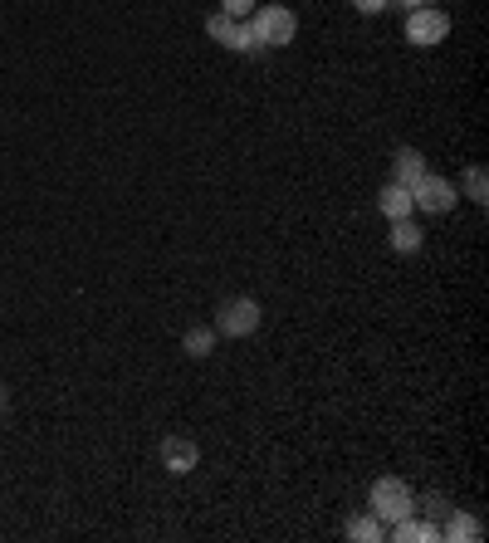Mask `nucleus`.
<instances>
[{
  "instance_id": "1a4fd4ad",
  "label": "nucleus",
  "mask_w": 489,
  "mask_h": 543,
  "mask_svg": "<svg viewBox=\"0 0 489 543\" xmlns=\"http://www.w3.org/2000/svg\"><path fill=\"white\" fill-rule=\"evenodd\" d=\"M421 177H426V157H421L416 147H397V157H392V181L411 191Z\"/></svg>"
},
{
  "instance_id": "a211bd4d",
  "label": "nucleus",
  "mask_w": 489,
  "mask_h": 543,
  "mask_svg": "<svg viewBox=\"0 0 489 543\" xmlns=\"http://www.w3.org/2000/svg\"><path fill=\"white\" fill-rule=\"evenodd\" d=\"M421 514H450V504H445V495L426 490V495H421Z\"/></svg>"
},
{
  "instance_id": "f3484780",
  "label": "nucleus",
  "mask_w": 489,
  "mask_h": 543,
  "mask_svg": "<svg viewBox=\"0 0 489 543\" xmlns=\"http://www.w3.org/2000/svg\"><path fill=\"white\" fill-rule=\"evenodd\" d=\"M255 5H260V0H221V10L230 15V20H250Z\"/></svg>"
},
{
  "instance_id": "423d86ee",
  "label": "nucleus",
  "mask_w": 489,
  "mask_h": 543,
  "mask_svg": "<svg viewBox=\"0 0 489 543\" xmlns=\"http://www.w3.org/2000/svg\"><path fill=\"white\" fill-rule=\"evenodd\" d=\"M387 539H397V543H441V524H431L426 514H421V519L406 514V519H397V524L387 529Z\"/></svg>"
},
{
  "instance_id": "4468645a",
  "label": "nucleus",
  "mask_w": 489,
  "mask_h": 543,
  "mask_svg": "<svg viewBox=\"0 0 489 543\" xmlns=\"http://www.w3.org/2000/svg\"><path fill=\"white\" fill-rule=\"evenodd\" d=\"M465 196L475 201V206H485L489 201V172L475 162V167H465Z\"/></svg>"
},
{
  "instance_id": "39448f33",
  "label": "nucleus",
  "mask_w": 489,
  "mask_h": 543,
  "mask_svg": "<svg viewBox=\"0 0 489 543\" xmlns=\"http://www.w3.org/2000/svg\"><path fill=\"white\" fill-rule=\"evenodd\" d=\"M445 35H450V15L436 10V5H421V10H406V40L416 49H431L441 45Z\"/></svg>"
},
{
  "instance_id": "aec40b11",
  "label": "nucleus",
  "mask_w": 489,
  "mask_h": 543,
  "mask_svg": "<svg viewBox=\"0 0 489 543\" xmlns=\"http://www.w3.org/2000/svg\"><path fill=\"white\" fill-rule=\"evenodd\" d=\"M392 5H401V10H421L426 0H392Z\"/></svg>"
},
{
  "instance_id": "0eeeda50",
  "label": "nucleus",
  "mask_w": 489,
  "mask_h": 543,
  "mask_svg": "<svg viewBox=\"0 0 489 543\" xmlns=\"http://www.w3.org/2000/svg\"><path fill=\"white\" fill-rule=\"evenodd\" d=\"M196 460H201L196 441H186V436H167V441H162V465H167L172 475H191Z\"/></svg>"
},
{
  "instance_id": "6e6552de",
  "label": "nucleus",
  "mask_w": 489,
  "mask_h": 543,
  "mask_svg": "<svg viewBox=\"0 0 489 543\" xmlns=\"http://www.w3.org/2000/svg\"><path fill=\"white\" fill-rule=\"evenodd\" d=\"M441 539H445V543H480V539H485V524H480L470 509H450V519H445Z\"/></svg>"
},
{
  "instance_id": "f03ea898",
  "label": "nucleus",
  "mask_w": 489,
  "mask_h": 543,
  "mask_svg": "<svg viewBox=\"0 0 489 543\" xmlns=\"http://www.w3.org/2000/svg\"><path fill=\"white\" fill-rule=\"evenodd\" d=\"M265 323V309H260V299H250V294H235V299H225L221 309H216V338H250L255 328Z\"/></svg>"
},
{
  "instance_id": "6ab92c4d",
  "label": "nucleus",
  "mask_w": 489,
  "mask_h": 543,
  "mask_svg": "<svg viewBox=\"0 0 489 543\" xmlns=\"http://www.w3.org/2000/svg\"><path fill=\"white\" fill-rule=\"evenodd\" d=\"M353 5L362 10V15H382V10H387L392 0H353Z\"/></svg>"
},
{
  "instance_id": "dca6fc26",
  "label": "nucleus",
  "mask_w": 489,
  "mask_h": 543,
  "mask_svg": "<svg viewBox=\"0 0 489 543\" xmlns=\"http://www.w3.org/2000/svg\"><path fill=\"white\" fill-rule=\"evenodd\" d=\"M230 25H235V20H230V15H225V10H216V15H211V20H206V35H211V40H230Z\"/></svg>"
},
{
  "instance_id": "9b49d317",
  "label": "nucleus",
  "mask_w": 489,
  "mask_h": 543,
  "mask_svg": "<svg viewBox=\"0 0 489 543\" xmlns=\"http://www.w3.org/2000/svg\"><path fill=\"white\" fill-rule=\"evenodd\" d=\"M181 353H186V358H211V353H216V328H211V323H201V328H186V338H181Z\"/></svg>"
},
{
  "instance_id": "20e7f679",
  "label": "nucleus",
  "mask_w": 489,
  "mask_h": 543,
  "mask_svg": "<svg viewBox=\"0 0 489 543\" xmlns=\"http://www.w3.org/2000/svg\"><path fill=\"white\" fill-rule=\"evenodd\" d=\"M455 201H460L455 181L436 177V172H426V177L411 186V206H416L421 216H445V211H455Z\"/></svg>"
},
{
  "instance_id": "2eb2a0df",
  "label": "nucleus",
  "mask_w": 489,
  "mask_h": 543,
  "mask_svg": "<svg viewBox=\"0 0 489 543\" xmlns=\"http://www.w3.org/2000/svg\"><path fill=\"white\" fill-rule=\"evenodd\" d=\"M225 49H235V54H250V49H260V45H255V30H250V20H235V25H230V40H225Z\"/></svg>"
},
{
  "instance_id": "f8f14e48",
  "label": "nucleus",
  "mask_w": 489,
  "mask_h": 543,
  "mask_svg": "<svg viewBox=\"0 0 489 543\" xmlns=\"http://www.w3.org/2000/svg\"><path fill=\"white\" fill-rule=\"evenodd\" d=\"M348 539H353V543H382V539H387V524L367 509V514L348 519Z\"/></svg>"
},
{
  "instance_id": "7ed1b4c3",
  "label": "nucleus",
  "mask_w": 489,
  "mask_h": 543,
  "mask_svg": "<svg viewBox=\"0 0 489 543\" xmlns=\"http://www.w3.org/2000/svg\"><path fill=\"white\" fill-rule=\"evenodd\" d=\"M367 504H372V514L392 529L397 519L416 514V490H411L406 480H397V475H387V480H377V485H372V499H367Z\"/></svg>"
},
{
  "instance_id": "412c9836",
  "label": "nucleus",
  "mask_w": 489,
  "mask_h": 543,
  "mask_svg": "<svg viewBox=\"0 0 489 543\" xmlns=\"http://www.w3.org/2000/svg\"><path fill=\"white\" fill-rule=\"evenodd\" d=\"M0 416H5V387H0Z\"/></svg>"
},
{
  "instance_id": "ddd939ff",
  "label": "nucleus",
  "mask_w": 489,
  "mask_h": 543,
  "mask_svg": "<svg viewBox=\"0 0 489 543\" xmlns=\"http://www.w3.org/2000/svg\"><path fill=\"white\" fill-rule=\"evenodd\" d=\"M387 240H392V250H397V255H416L426 235H421V226L406 216V221H392V235H387Z\"/></svg>"
},
{
  "instance_id": "9d476101",
  "label": "nucleus",
  "mask_w": 489,
  "mask_h": 543,
  "mask_svg": "<svg viewBox=\"0 0 489 543\" xmlns=\"http://www.w3.org/2000/svg\"><path fill=\"white\" fill-rule=\"evenodd\" d=\"M377 211L387 216V221H406V216H416V206H411V191L397 186V181H387L382 186V196H377Z\"/></svg>"
},
{
  "instance_id": "f257e3e1",
  "label": "nucleus",
  "mask_w": 489,
  "mask_h": 543,
  "mask_svg": "<svg viewBox=\"0 0 489 543\" xmlns=\"http://www.w3.org/2000/svg\"><path fill=\"white\" fill-rule=\"evenodd\" d=\"M250 30H255V45L260 49H284V45H294V35H299V15L289 5H255Z\"/></svg>"
}]
</instances>
